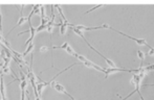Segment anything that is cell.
I'll return each mask as SVG.
<instances>
[{
	"label": "cell",
	"instance_id": "6da1fadb",
	"mask_svg": "<svg viewBox=\"0 0 154 100\" xmlns=\"http://www.w3.org/2000/svg\"><path fill=\"white\" fill-rule=\"evenodd\" d=\"M75 57L79 58V60H81V62H82V64H83L84 66L88 67V68L95 69V70L100 71V72H103V73H105V71H106V69H105V68H102V67H100L99 65H97V64H94V63H92L91 60H88V58H86L85 56H83V55H81V54L77 53V54H75Z\"/></svg>",
	"mask_w": 154,
	"mask_h": 100
},
{
	"label": "cell",
	"instance_id": "7a4b0ae2",
	"mask_svg": "<svg viewBox=\"0 0 154 100\" xmlns=\"http://www.w3.org/2000/svg\"><path fill=\"white\" fill-rule=\"evenodd\" d=\"M69 26H73L75 28L81 30V31H90V30H97V29H103V28H108V29H110V27H111V26H109L108 24H103L101 26H84V25L70 24V23H69Z\"/></svg>",
	"mask_w": 154,
	"mask_h": 100
},
{
	"label": "cell",
	"instance_id": "3957f363",
	"mask_svg": "<svg viewBox=\"0 0 154 100\" xmlns=\"http://www.w3.org/2000/svg\"><path fill=\"white\" fill-rule=\"evenodd\" d=\"M110 29H112V30H114V31H116L118 34H122V36L124 37H127L128 39H130V40H132V41H134V42H136V44H138V45H140V46H146V47H148V48H152V47L150 46V45L147 43V41L146 40H144V39H136V38H133V37H130V36H128L127 34H125V32H123V31H120V30H118V29H114V28H112V27H110Z\"/></svg>",
	"mask_w": 154,
	"mask_h": 100
},
{
	"label": "cell",
	"instance_id": "277c9868",
	"mask_svg": "<svg viewBox=\"0 0 154 100\" xmlns=\"http://www.w3.org/2000/svg\"><path fill=\"white\" fill-rule=\"evenodd\" d=\"M51 87H53L54 89H55L57 92H59V93H61V94H64V95H66V96H68L69 98H70L71 100H75V98H73L72 96H71L70 94H69L68 92H66V90H65V88L62 86L60 82H55V81H53L51 82Z\"/></svg>",
	"mask_w": 154,
	"mask_h": 100
},
{
	"label": "cell",
	"instance_id": "5b68a950",
	"mask_svg": "<svg viewBox=\"0 0 154 100\" xmlns=\"http://www.w3.org/2000/svg\"><path fill=\"white\" fill-rule=\"evenodd\" d=\"M29 34H31V37H29V40L25 42V44H24L25 46H27V45H29L31 43H32V40H34V38H35V34H36V28L32 25V21L29 20Z\"/></svg>",
	"mask_w": 154,
	"mask_h": 100
},
{
	"label": "cell",
	"instance_id": "8992f818",
	"mask_svg": "<svg viewBox=\"0 0 154 100\" xmlns=\"http://www.w3.org/2000/svg\"><path fill=\"white\" fill-rule=\"evenodd\" d=\"M0 94H1L2 100H8V96H6V93H5V86H4L3 75H1V77H0Z\"/></svg>",
	"mask_w": 154,
	"mask_h": 100
},
{
	"label": "cell",
	"instance_id": "52a82bcc",
	"mask_svg": "<svg viewBox=\"0 0 154 100\" xmlns=\"http://www.w3.org/2000/svg\"><path fill=\"white\" fill-rule=\"evenodd\" d=\"M136 53H137L138 58H140V68H143V67H144L143 66V64H144V60H145V57H146V54H145L142 50H137Z\"/></svg>",
	"mask_w": 154,
	"mask_h": 100
},
{
	"label": "cell",
	"instance_id": "ba28073f",
	"mask_svg": "<svg viewBox=\"0 0 154 100\" xmlns=\"http://www.w3.org/2000/svg\"><path fill=\"white\" fill-rule=\"evenodd\" d=\"M32 49H34V43H31V44L29 45V47H27V49L25 50V51H24V52H23V53H22L23 57H24V56H26L27 54H29V52H31Z\"/></svg>",
	"mask_w": 154,
	"mask_h": 100
},
{
	"label": "cell",
	"instance_id": "9c48e42d",
	"mask_svg": "<svg viewBox=\"0 0 154 100\" xmlns=\"http://www.w3.org/2000/svg\"><path fill=\"white\" fill-rule=\"evenodd\" d=\"M65 51H66L68 54H70V55H72V56H75V54H77V53H75V50H73L72 48H71L70 45H68V47H67V48L65 49Z\"/></svg>",
	"mask_w": 154,
	"mask_h": 100
},
{
	"label": "cell",
	"instance_id": "30bf717a",
	"mask_svg": "<svg viewBox=\"0 0 154 100\" xmlns=\"http://www.w3.org/2000/svg\"><path fill=\"white\" fill-rule=\"evenodd\" d=\"M102 6H105V5H104V4H99V5H95V6H93L92 8H90L89 10H87V12L85 13V15H86V14H89L90 12H92V10H97V8H99V7H102Z\"/></svg>",
	"mask_w": 154,
	"mask_h": 100
},
{
	"label": "cell",
	"instance_id": "8fae6325",
	"mask_svg": "<svg viewBox=\"0 0 154 100\" xmlns=\"http://www.w3.org/2000/svg\"><path fill=\"white\" fill-rule=\"evenodd\" d=\"M47 49H49V47H47V46H42L40 48V51L41 52H44V51H46Z\"/></svg>",
	"mask_w": 154,
	"mask_h": 100
},
{
	"label": "cell",
	"instance_id": "7c38bea8",
	"mask_svg": "<svg viewBox=\"0 0 154 100\" xmlns=\"http://www.w3.org/2000/svg\"><path fill=\"white\" fill-rule=\"evenodd\" d=\"M140 100H144V98H140Z\"/></svg>",
	"mask_w": 154,
	"mask_h": 100
},
{
	"label": "cell",
	"instance_id": "4fadbf2b",
	"mask_svg": "<svg viewBox=\"0 0 154 100\" xmlns=\"http://www.w3.org/2000/svg\"><path fill=\"white\" fill-rule=\"evenodd\" d=\"M1 100H2V99H1Z\"/></svg>",
	"mask_w": 154,
	"mask_h": 100
}]
</instances>
